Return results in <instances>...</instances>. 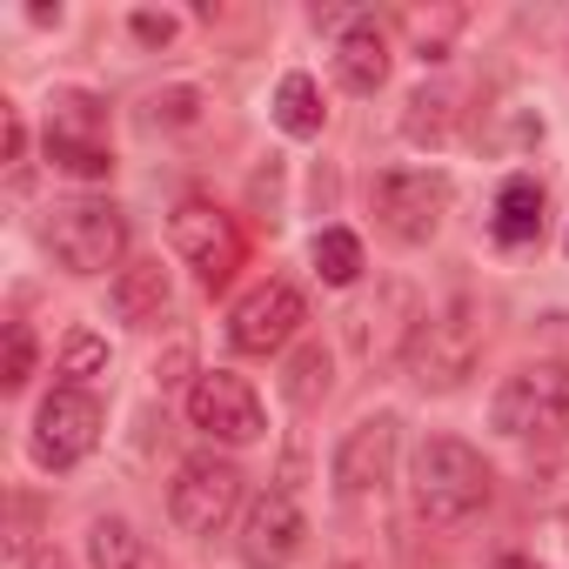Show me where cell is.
Masks as SVG:
<instances>
[{
    "instance_id": "cell-8",
    "label": "cell",
    "mask_w": 569,
    "mask_h": 569,
    "mask_svg": "<svg viewBox=\"0 0 569 569\" xmlns=\"http://www.w3.org/2000/svg\"><path fill=\"white\" fill-rule=\"evenodd\" d=\"M476 356H482V322H476L469 296H456L442 316H429L422 336H416V349H409L422 389H462L476 376Z\"/></svg>"
},
{
    "instance_id": "cell-30",
    "label": "cell",
    "mask_w": 569,
    "mask_h": 569,
    "mask_svg": "<svg viewBox=\"0 0 569 569\" xmlns=\"http://www.w3.org/2000/svg\"><path fill=\"white\" fill-rule=\"evenodd\" d=\"M28 569H74V562H68V556H54V549H34V556H28Z\"/></svg>"
},
{
    "instance_id": "cell-27",
    "label": "cell",
    "mask_w": 569,
    "mask_h": 569,
    "mask_svg": "<svg viewBox=\"0 0 569 569\" xmlns=\"http://www.w3.org/2000/svg\"><path fill=\"white\" fill-rule=\"evenodd\" d=\"M188 369H194V342H174V349L154 362V382H161V389H181V382H188ZM188 389H194V382H188Z\"/></svg>"
},
{
    "instance_id": "cell-13",
    "label": "cell",
    "mask_w": 569,
    "mask_h": 569,
    "mask_svg": "<svg viewBox=\"0 0 569 569\" xmlns=\"http://www.w3.org/2000/svg\"><path fill=\"white\" fill-rule=\"evenodd\" d=\"M396 456H402V416H396V409H376V416H362V422L342 436L329 476H336L342 496H382L389 476H396Z\"/></svg>"
},
{
    "instance_id": "cell-29",
    "label": "cell",
    "mask_w": 569,
    "mask_h": 569,
    "mask_svg": "<svg viewBox=\"0 0 569 569\" xmlns=\"http://www.w3.org/2000/svg\"><path fill=\"white\" fill-rule=\"evenodd\" d=\"M28 154V128H21V114L8 108V161H21Z\"/></svg>"
},
{
    "instance_id": "cell-3",
    "label": "cell",
    "mask_w": 569,
    "mask_h": 569,
    "mask_svg": "<svg viewBox=\"0 0 569 569\" xmlns=\"http://www.w3.org/2000/svg\"><path fill=\"white\" fill-rule=\"evenodd\" d=\"M48 248L68 274H121L128 268V214L108 201V194H81V201H61L48 214Z\"/></svg>"
},
{
    "instance_id": "cell-19",
    "label": "cell",
    "mask_w": 569,
    "mask_h": 569,
    "mask_svg": "<svg viewBox=\"0 0 569 569\" xmlns=\"http://www.w3.org/2000/svg\"><path fill=\"white\" fill-rule=\"evenodd\" d=\"M322 121H329V108H322V88L309 74H281L274 81V128L289 141H316Z\"/></svg>"
},
{
    "instance_id": "cell-12",
    "label": "cell",
    "mask_w": 569,
    "mask_h": 569,
    "mask_svg": "<svg viewBox=\"0 0 569 569\" xmlns=\"http://www.w3.org/2000/svg\"><path fill=\"white\" fill-rule=\"evenodd\" d=\"M309 322V302L296 281H261V289H248L228 316V342L241 356H274V349H289Z\"/></svg>"
},
{
    "instance_id": "cell-21",
    "label": "cell",
    "mask_w": 569,
    "mask_h": 569,
    "mask_svg": "<svg viewBox=\"0 0 569 569\" xmlns=\"http://www.w3.org/2000/svg\"><path fill=\"white\" fill-rule=\"evenodd\" d=\"M309 261H316V274L329 281V289H356V281H362V241L349 228H322Z\"/></svg>"
},
{
    "instance_id": "cell-7",
    "label": "cell",
    "mask_w": 569,
    "mask_h": 569,
    "mask_svg": "<svg viewBox=\"0 0 569 569\" xmlns=\"http://www.w3.org/2000/svg\"><path fill=\"white\" fill-rule=\"evenodd\" d=\"M48 161L74 181H108L114 174V148H108V114L94 94L61 88L54 114H48Z\"/></svg>"
},
{
    "instance_id": "cell-17",
    "label": "cell",
    "mask_w": 569,
    "mask_h": 569,
    "mask_svg": "<svg viewBox=\"0 0 569 569\" xmlns=\"http://www.w3.org/2000/svg\"><path fill=\"white\" fill-rule=\"evenodd\" d=\"M88 562H94V569H168L161 549H154L128 516H94V522H88Z\"/></svg>"
},
{
    "instance_id": "cell-1",
    "label": "cell",
    "mask_w": 569,
    "mask_h": 569,
    "mask_svg": "<svg viewBox=\"0 0 569 569\" xmlns=\"http://www.w3.org/2000/svg\"><path fill=\"white\" fill-rule=\"evenodd\" d=\"M496 496L489 462L462 442V436H422L409 456V502L429 529H462L469 516H482Z\"/></svg>"
},
{
    "instance_id": "cell-26",
    "label": "cell",
    "mask_w": 569,
    "mask_h": 569,
    "mask_svg": "<svg viewBox=\"0 0 569 569\" xmlns=\"http://www.w3.org/2000/svg\"><path fill=\"white\" fill-rule=\"evenodd\" d=\"M194 101H201L194 88H168V94H154V101H148V108H154V128H161V121H168V128H188V121H194Z\"/></svg>"
},
{
    "instance_id": "cell-10",
    "label": "cell",
    "mask_w": 569,
    "mask_h": 569,
    "mask_svg": "<svg viewBox=\"0 0 569 569\" xmlns=\"http://www.w3.org/2000/svg\"><path fill=\"white\" fill-rule=\"evenodd\" d=\"M94 442H101V402H94L88 389H68V382H61V389L41 402V416H34L28 456H34L41 469H74V462L94 456Z\"/></svg>"
},
{
    "instance_id": "cell-25",
    "label": "cell",
    "mask_w": 569,
    "mask_h": 569,
    "mask_svg": "<svg viewBox=\"0 0 569 569\" xmlns=\"http://www.w3.org/2000/svg\"><path fill=\"white\" fill-rule=\"evenodd\" d=\"M34 362H41L34 329H28V322H8V369H0V382H8V389H28V382H34Z\"/></svg>"
},
{
    "instance_id": "cell-23",
    "label": "cell",
    "mask_w": 569,
    "mask_h": 569,
    "mask_svg": "<svg viewBox=\"0 0 569 569\" xmlns=\"http://www.w3.org/2000/svg\"><path fill=\"white\" fill-rule=\"evenodd\" d=\"M462 21H469L462 8H436V14L416 8V14H402V34L416 41V61H449V41L462 34Z\"/></svg>"
},
{
    "instance_id": "cell-28",
    "label": "cell",
    "mask_w": 569,
    "mask_h": 569,
    "mask_svg": "<svg viewBox=\"0 0 569 569\" xmlns=\"http://www.w3.org/2000/svg\"><path fill=\"white\" fill-rule=\"evenodd\" d=\"M134 41L168 48V41H174V21H168V14H134Z\"/></svg>"
},
{
    "instance_id": "cell-4",
    "label": "cell",
    "mask_w": 569,
    "mask_h": 569,
    "mask_svg": "<svg viewBox=\"0 0 569 569\" xmlns=\"http://www.w3.org/2000/svg\"><path fill=\"white\" fill-rule=\"evenodd\" d=\"M248 476L228 462V456H188L181 469H174V482H168V516H174V529L181 536H221L248 502V489H241Z\"/></svg>"
},
{
    "instance_id": "cell-32",
    "label": "cell",
    "mask_w": 569,
    "mask_h": 569,
    "mask_svg": "<svg viewBox=\"0 0 569 569\" xmlns=\"http://www.w3.org/2000/svg\"><path fill=\"white\" fill-rule=\"evenodd\" d=\"M562 248H569V234H562Z\"/></svg>"
},
{
    "instance_id": "cell-18",
    "label": "cell",
    "mask_w": 569,
    "mask_h": 569,
    "mask_svg": "<svg viewBox=\"0 0 569 569\" xmlns=\"http://www.w3.org/2000/svg\"><path fill=\"white\" fill-rule=\"evenodd\" d=\"M496 241L502 248H529L536 234H542V181H529V174H509L502 181V194H496Z\"/></svg>"
},
{
    "instance_id": "cell-5",
    "label": "cell",
    "mask_w": 569,
    "mask_h": 569,
    "mask_svg": "<svg viewBox=\"0 0 569 569\" xmlns=\"http://www.w3.org/2000/svg\"><path fill=\"white\" fill-rule=\"evenodd\" d=\"M168 234H174V254L194 268V281H201L208 296H214V289H228L234 268H241V254H248L241 221H234L221 201H208V194H188V201L174 208Z\"/></svg>"
},
{
    "instance_id": "cell-31",
    "label": "cell",
    "mask_w": 569,
    "mask_h": 569,
    "mask_svg": "<svg viewBox=\"0 0 569 569\" xmlns=\"http://www.w3.org/2000/svg\"><path fill=\"white\" fill-rule=\"evenodd\" d=\"M496 569H542V562H529V556H496Z\"/></svg>"
},
{
    "instance_id": "cell-11",
    "label": "cell",
    "mask_w": 569,
    "mask_h": 569,
    "mask_svg": "<svg viewBox=\"0 0 569 569\" xmlns=\"http://www.w3.org/2000/svg\"><path fill=\"white\" fill-rule=\"evenodd\" d=\"M309 542V516L289 489H261L248 509H241V536H234V556L248 569H289Z\"/></svg>"
},
{
    "instance_id": "cell-24",
    "label": "cell",
    "mask_w": 569,
    "mask_h": 569,
    "mask_svg": "<svg viewBox=\"0 0 569 569\" xmlns=\"http://www.w3.org/2000/svg\"><path fill=\"white\" fill-rule=\"evenodd\" d=\"M54 376H68V389H88L94 376H108V342H101V336H88V329H74V336L61 342Z\"/></svg>"
},
{
    "instance_id": "cell-2",
    "label": "cell",
    "mask_w": 569,
    "mask_h": 569,
    "mask_svg": "<svg viewBox=\"0 0 569 569\" xmlns=\"http://www.w3.org/2000/svg\"><path fill=\"white\" fill-rule=\"evenodd\" d=\"M489 422L516 442H562L569 436V362H522L489 396Z\"/></svg>"
},
{
    "instance_id": "cell-20",
    "label": "cell",
    "mask_w": 569,
    "mask_h": 569,
    "mask_svg": "<svg viewBox=\"0 0 569 569\" xmlns=\"http://www.w3.org/2000/svg\"><path fill=\"white\" fill-rule=\"evenodd\" d=\"M456 121H462V94L456 88H416L409 94V114H402V134L436 148V141L456 134Z\"/></svg>"
},
{
    "instance_id": "cell-16",
    "label": "cell",
    "mask_w": 569,
    "mask_h": 569,
    "mask_svg": "<svg viewBox=\"0 0 569 569\" xmlns=\"http://www.w3.org/2000/svg\"><path fill=\"white\" fill-rule=\"evenodd\" d=\"M336 81L349 94H376L389 81V34L376 21H356L342 41H336Z\"/></svg>"
},
{
    "instance_id": "cell-22",
    "label": "cell",
    "mask_w": 569,
    "mask_h": 569,
    "mask_svg": "<svg viewBox=\"0 0 569 569\" xmlns=\"http://www.w3.org/2000/svg\"><path fill=\"white\" fill-rule=\"evenodd\" d=\"M281 396H289L296 409H316V402L329 396V349H322V342H302V349L289 356V376H281Z\"/></svg>"
},
{
    "instance_id": "cell-6",
    "label": "cell",
    "mask_w": 569,
    "mask_h": 569,
    "mask_svg": "<svg viewBox=\"0 0 569 569\" xmlns=\"http://www.w3.org/2000/svg\"><path fill=\"white\" fill-rule=\"evenodd\" d=\"M369 208L389 241L422 248V241H436V228L449 214V174L442 168H389V174H376Z\"/></svg>"
},
{
    "instance_id": "cell-14",
    "label": "cell",
    "mask_w": 569,
    "mask_h": 569,
    "mask_svg": "<svg viewBox=\"0 0 569 569\" xmlns=\"http://www.w3.org/2000/svg\"><path fill=\"white\" fill-rule=\"evenodd\" d=\"M422 322H429V309L402 289V281H389L376 302H362V309L349 316V336H356V349H362L369 362H396V356L416 349Z\"/></svg>"
},
{
    "instance_id": "cell-15",
    "label": "cell",
    "mask_w": 569,
    "mask_h": 569,
    "mask_svg": "<svg viewBox=\"0 0 569 569\" xmlns=\"http://www.w3.org/2000/svg\"><path fill=\"white\" fill-rule=\"evenodd\" d=\"M108 302H114V322H128V329H154V322L168 316V302H174V281H168L161 261L141 254V261H128V268L114 274Z\"/></svg>"
},
{
    "instance_id": "cell-9",
    "label": "cell",
    "mask_w": 569,
    "mask_h": 569,
    "mask_svg": "<svg viewBox=\"0 0 569 569\" xmlns=\"http://www.w3.org/2000/svg\"><path fill=\"white\" fill-rule=\"evenodd\" d=\"M188 422H194L208 442H221V449H248V442H261V429H268L261 396H254L241 376H228V369L194 376V389H188Z\"/></svg>"
}]
</instances>
